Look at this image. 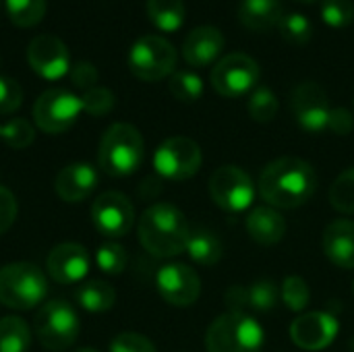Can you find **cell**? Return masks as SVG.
Returning a JSON list of instances; mask_svg holds the SVG:
<instances>
[{
  "instance_id": "cell-1",
  "label": "cell",
  "mask_w": 354,
  "mask_h": 352,
  "mask_svg": "<svg viewBox=\"0 0 354 352\" xmlns=\"http://www.w3.org/2000/svg\"><path fill=\"white\" fill-rule=\"evenodd\" d=\"M261 199L276 210H297L305 205L317 191L315 168L295 156L270 162L257 180Z\"/></svg>"
},
{
  "instance_id": "cell-2",
  "label": "cell",
  "mask_w": 354,
  "mask_h": 352,
  "mask_svg": "<svg viewBox=\"0 0 354 352\" xmlns=\"http://www.w3.org/2000/svg\"><path fill=\"white\" fill-rule=\"evenodd\" d=\"M191 228L185 214L172 203H153L139 218V241L160 259L185 253Z\"/></svg>"
},
{
  "instance_id": "cell-3",
  "label": "cell",
  "mask_w": 354,
  "mask_h": 352,
  "mask_svg": "<svg viewBox=\"0 0 354 352\" xmlns=\"http://www.w3.org/2000/svg\"><path fill=\"white\" fill-rule=\"evenodd\" d=\"M145 156V143L141 133L127 122H114L106 129L100 141L97 164L110 176L133 174Z\"/></svg>"
},
{
  "instance_id": "cell-4",
  "label": "cell",
  "mask_w": 354,
  "mask_h": 352,
  "mask_svg": "<svg viewBox=\"0 0 354 352\" xmlns=\"http://www.w3.org/2000/svg\"><path fill=\"white\" fill-rule=\"evenodd\" d=\"M48 295L46 274L27 261L0 268V305L17 311H29L44 303Z\"/></svg>"
},
{
  "instance_id": "cell-5",
  "label": "cell",
  "mask_w": 354,
  "mask_h": 352,
  "mask_svg": "<svg viewBox=\"0 0 354 352\" xmlns=\"http://www.w3.org/2000/svg\"><path fill=\"white\" fill-rule=\"evenodd\" d=\"M266 334L261 324L247 313H226L214 319L205 334L207 352H261Z\"/></svg>"
},
{
  "instance_id": "cell-6",
  "label": "cell",
  "mask_w": 354,
  "mask_h": 352,
  "mask_svg": "<svg viewBox=\"0 0 354 352\" xmlns=\"http://www.w3.org/2000/svg\"><path fill=\"white\" fill-rule=\"evenodd\" d=\"M33 332L46 351L62 352L77 342L81 322L71 303L54 299L39 307L33 322Z\"/></svg>"
},
{
  "instance_id": "cell-7",
  "label": "cell",
  "mask_w": 354,
  "mask_h": 352,
  "mask_svg": "<svg viewBox=\"0 0 354 352\" xmlns=\"http://www.w3.org/2000/svg\"><path fill=\"white\" fill-rule=\"evenodd\" d=\"M176 50L160 35H143L129 50V68L141 81H160L174 73Z\"/></svg>"
},
{
  "instance_id": "cell-8",
  "label": "cell",
  "mask_w": 354,
  "mask_h": 352,
  "mask_svg": "<svg viewBox=\"0 0 354 352\" xmlns=\"http://www.w3.org/2000/svg\"><path fill=\"white\" fill-rule=\"evenodd\" d=\"M212 85L224 98H241L251 93L259 81V64L245 52L222 56L212 68Z\"/></svg>"
},
{
  "instance_id": "cell-9",
  "label": "cell",
  "mask_w": 354,
  "mask_h": 352,
  "mask_svg": "<svg viewBox=\"0 0 354 352\" xmlns=\"http://www.w3.org/2000/svg\"><path fill=\"white\" fill-rule=\"evenodd\" d=\"M81 112L83 104L77 93H73L71 89L54 87L37 98L33 106V120L44 133L58 135L68 131L77 122Z\"/></svg>"
},
{
  "instance_id": "cell-10",
  "label": "cell",
  "mask_w": 354,
  "mask_h": 352,
  "mask_svg": "<svg viewBox=\"0 0 354 352\" xmlns=\"http://www.w3.org/2000/svg\"><path fill=\"white\" fill-rule=\"evenodd\" d=\"M203 156L197 141L189 137H168L153 154V168L166 180H187L201 168Z\"/></svg>"
},
{
  "instance_id": "cell-11",
  "label": "cell",
  "mask_w": 354,
  "mask_h": 352,
  "mask_svg": "<svg viewBox=\"0 0 354 352\" xmlns=\"http://www.w3.org/2000/svg\"><path fill=\"white\" fill-rule=\"evenodd\" d=\"M209 195L214 203L230 214H241L253 205L255 185L239 166H220L209 178Z\"/></svg>"
},
{
  "instance_id": "cell-12",
  "label": "cell",
  "mask_w": 354,
  "mask_h": 352,
  "mask_svg": "<svg viewBox=\"0 0 354 352\" xmlns=\"http://www.w3.org/2000/svg\"><path fill=\"white\" fill-rule=\"evenodd\" d=\"M290 110L303 131L313 135L328 131L332 106L326 89L319 83L315 81L299 83L290 93Z\"/></svg>"
},
{
  "instance_id": "cell-13",
  "label": "cell",
  "mask_w": 354,
  "mask_h": 352,
  "mask_svg": "<svg viewBox=\"0 0 354 352\" xmlns=\"http://www.w3.org/2000/svg\"><path fill=\"white\" fill-rule=\"evenodd\" d=\"M91 222L95 230L108 239H120L135 224V210L127 195L118 191L102 193L91 205Z\"/></svg>"
},
{
  "instance_id": "cell-14",
  "label": "cell",
  "mask_w": 354,
  "mask_h": 352,
  "mask_svg": "<svg viewBox=\"0 0 354 352\" xmlns=\"http://www.w3.org/2000/svg\"><path fill=\"white\" fill-rule=\"evenodd\" d=\"M29 66L48 81H58L71 71V54L66 44L50 33L37 35L27 46Z\"/></svg>"
},
{
  "instance_id": "cell-15",
  "label": "cell",
  "mask_w": 354,
  "mask_h": 352,
  "mask_svg": "<svg viewBox=\"0 0 354 352\" xmlns=\"http://www.w3.org/2000/svg\"><path fill=\"white\" fill-rule=\"evenodd\" d=\"M156 286L160 297L172 307H191L201 295L197 272L185 263H168L158 270Z\"/></svg>"
},
{
  "instance_id": "cell-16",
  "label": "cell",
  "mask_w": 354,
  "mask_h": 352,
  "mask_svg": "<svg viewBox=\"0 0 354 352\" xmlns=\"http://www.w3.org/2000/svg\"><path fill=\"white\" fill-rule=\"evenodd\" d=\"M340 330V322L328 311L301 313L290 324V338L303 351L317 352L328 349Z\"/></svg>"
},
{
  "instance_id": "cell-17",
  "label": "cell",
  "mask_w": 354,
  "mask_h": 352,
  "mask_svg": "<svg viewBox=\"0 0 354 352\" xmlns=\"http://www.w3.org/2000/svg\"><path fill=\"white\" fill-rule=\"evenodd\" d=\"M280 301V288L274 280H257L251 284H234L226 293V305L234 313H268L276 309Z\"/></svg>"
},
{
  "instance_id": "cell-18",
  "label": "cell",
  "mask_w": 354,
  "mask_h": 352,
  "mask_svg": "<svg viewBox=\"0 0 354 352\" xmlns=\"http://www.w3.org/2000/svg\"><path fill=\"white\" fill-rule=\"evenodd\" d=\"M48 276L58 284H77L89 272V253L77 243L56 245L46 259Z\"/></svg>"
},
{
  "instance_id": "cell-19",
  "label": "cell",
  "mask_w": 354,
  "mask_h": 352,
  "mask_svg": "<svg viewBox=\"0 0 354 352\" xmlns=\"http://www.w3.org/2000/svg\"><path fill=\"white\" fill-rule=\"evenodd\" d=\"M226 46L224 33L216 25H199L183 41V58L191 66H207L220 60Z\"/></svg>"
},
{
  "instance_id": "cell-20",
  "label": "cell",
  "mask_w": 354,
  "mask_h": 352,
  "mask_svg": "<svg viewBox=\"0 0 354 352\" xmlns=\"http://www.w3.org/2000/svg\"><path fill=\"white\" fill-rule=\"evenodd\" d=\"M97 170L91 164L85 162H75L64 166L54 180V189L56 195L66 201V203H79L83 199H87L93 189L97 187Z\"/></svg>"
},
{
  "instance_id": "cell-21",
  "label": "cell",
  "mask_w": 354,
  "mask_h": 352,
  "mask_svg": "<svg viewBox=\"0 0 354 352\" xmlns=\"http://www.w3.org/2000/svg\"><path fill=\"white\" fill-rule=\"evenodd\" d=\"M326 257L340 270H354V222L336 220L322 237Z\"/></svg>"
},
{
  "instance_id": "cell-22",
  "label": "cell",
  "mask_w": 354,
  "mask_h": 352,
  "mask_svg": "<svg viewBox=\"0 0 354 352\" xmlns=\"http://www.w3.org/2000/svg\"><path fill=\"white\" fill-rule=\"evenodd\" d=\"M245 228H247V234L257 245L270 247V245H276L284 239L286 220L276 207L259 205V207H253L249 212V216L245 220Z\"/></svg>"
},
{
  "instance_id": "cell-23",
  "label": "cell",
  "mask_w": 354,
  "mask_h": 352,
  "mask_svg": "<svg viewBox=\"0 0 354 352\" xmlns=\"http://www.w3.org/2000/svg\"><path fill=\"white\" fill-rule=\"evenodd\" d=\"M284 17L282 0H241L239 21L251 31H270Z\"/></svg>"
},
{
  "instance_id": "cell-24",
  "label": "cell",
  "mask_w": 354,
  "mask_h": 352,
  "mask_svg": "<svg viewBox=\"0 0 354 352\" xmlns=\"http://www.w3.org/2000/svg\"><path fill=\"white\" fill-rule=\"evenodd\" d=\"M185 251L189 253V257L195 263H199L203 268H212V266H216L222 259L224 245H222V241L212 230L199 228V230H191Z\"/></svg>"
},
{
  "instance_id": "cell-25",
  "label": "cell",
  "mask_w": 354,
  "mask_h": 352,
  "mask_svg": "<svg viewBox=\"0 0 354 352\" xmlns=\"http://www.w3.org/2000/svg\"><path fill=\"white\" fill-rule=\"evenodd\" d=\"M147 17L160 31H178L187 19L185 0H147Z\"/></svg>"
},
{
  "instance_id": "cell-26",
  "label": "cell",
  "mask_w": 354,
  "mask_h": 352,
  "mask_svg": "<svg viewBox=\"0 0 354 352\" xmlns=\"http://www.w3.org/2000/svg\"><path fill=\"white\" fill-rule=\"evenodd\" d=\"M75 297H77V303L89 313H104V311L112 309L116 303V290L104 280L83 282L77 288Z\"/></svg>"
},
{
  "instance_id": "cell-27",
  "label": "cell",
  "mask_w": 354,
  "mask_h": 352,
  "mask_svg": "<svg viewBox=\"0 0 354 352\" xmlns=\"http://www.w3.org/2000/svg\"><path fill=\"white\" fill-rule=\"evenodd\" d=\"M31 344L29 326L15 315L0 319V352H27Z\"/></svg>"
},
{
  "instance_id": "cell-28",
  "label": "cell",
  "mask_w": 354,
  "mask_h": 352,
  "mask_svg": "<svg viewBox=\"0 0 354 352\" xmlns=\"http://www.w3.org/2000/svg\"><path fill=\"white\" fill-rule=\"evenodd\" d=\"M247 110H249V116L255 120V122H272L276 116H278V110H280V102H278V95L270 89V87H255L249 95V102H247Z\"/></svg>"
},
{
  "instance_id": "cell-29",
  "label": "cell",
  "mask_w": 354,
  "mask_h": 352,
  "mask_svg": "<svg viewBox=\"0 0 354 352\" xmlns=\"http://www.w3.org/2000/svg\"><path fill=\"white\" fill-rule=\"evenodd\" d=\"M278 31L282 39L292 46H307L313 37V25L309 17L301 12H284V17L278 23Z\"/></svg>"
},
{
  "instance_id": "cell-30",
  "label": "cell",
  "mask_w": 354,
  "mask_h": 352,
  "mask_svg": "<svg viewBox=\"0 0 354 352\" xmlns=\"http://www.w3.org/2000/svg\"><path fill=\"white\" fill-rule=\"evenodd\" d=\"M168 89L178 102L191 104V102H197L203 95V81L193 71H174L170 75Z\"/></svg>"
},
{
  "instance_id": "cell-31",
  "label": "cell",
  "mask_w": 354,
  "mask_h": 352,
  "mask_svg": "<svg viewBox=\"0 0 354 352\" xmlns=\"http://www.w3.org/2000/svg\"><path fill=\"white\" fill-rule=\"evenodd\" d=\"M6 12L17 27H33L46 15V0H6Z\"/></svg>"
},
{
  "instance_id": "cell-32",
  "label": "cell",
  "mask_w": 354,
  "mask_h": 352,
  "mask_svg": "<svg viewBox=\"0 0 354 352\" xmlns=\"http://www.w3.org/2000/svg\"><path fill=\"white\" fill-rule=\"evenodd\" d=\"M330 203L340 214H354V166L338 174L330 187Z\"/></svg>"
},
{
  "instance_id": "cell-33",
  "label": "cell",
  "mask_w": 354,
  "mask_h": 352,
  "mask_svg": "<svg viewBox=\"0 0 354 352\" xmlns=\"http://www.w3.org/2000/svg\"><path fill=\"white\" fill-rule=\"evenodd\" d=\"M280 301H282L290 311H295V313L305 311V307H307L309 301H311L309 284H307L301 276H288V278H284L282 288H280Z\"/></svg>"
},
{
  "instance_id": "cell-34",
  "label": "cell",
  "mask_w": 354,
  "mask_h": 352,
  "mask_svg": "<svg viewBox=\"0 0 354 352\" xmlns=\"http://www.w3.org/2000/svg\"><path fill=\"white\" fill-rule=\"evenodd\" d=\"M322 21L332 29H346L354 21L353 0H322Z\"/></svg>"
},
{
  "instance_id": "cell-35",
  "label": "cell",
  "mask_w": 354,
  "mask_h": 352,
  "mask_svg": "<svg viewBox=\"0 0 354 352\" xmlns=\"http://www.w3.org/2000/svg\"><path fill=\"white\" fill-rule=\"evenodd\" d=\"M0 139L15 149H25L35 139V129L27 118H12L0 129Z\"/></svg>"
},
{
  "instance_id": "cell-36",
  "label": "cell",
  "mask_w": 354,
  "mask_h": 352,
  "mask_svg": "<svg viewBox=\"0 0 354 352\" xmlns=\"http://www.w3.org/2000/svg\"><path fill=\"white\" fill-rule=\"evenodd\" d=\"M127 261H129L127 251H124V247L118 245V243H104V245L97 249V253H95V263H97V268H100L104 274H110V276L122 274L124 268H127Z\"/></svg>"
},
{
  "instance_id": "cell-37",
  "label": "cell",
  "mask_w": 354,
  "mask_h": 352,
  "mask_svg": "<svg viewBox=\"0 0 354 352\" xmlns=\"http://www.w3.org/2000/svg\"><path fill=\"white\" fill-rule=\"evenodd\" d=\"M81 104H83V112H87L89 116H106L114 108L116 98L108 87L95 85L81 93Z\"/></svg>"
},
{
  "instance_id": "cell-38",
  "label": "cell",
  "mask_w": 354,
  "mask_h": 352,
  "mask_svg": "<svg viewBox=\"0 0 354 352\" xmlns=\"http://www.w3.org/2000/svg\"><path fill=\"white\" fill-rule=\"evenodd\" d=\"M21 102H23L21 85L10 77L0 75V114H12L15 110L21 108Z\"/></svg>"
},
{
  "instance_id": "cell-39",
  "label": "cell",
  "mask_w": 354,
  "mask_h": 352,
  "mask_svg": "<svg viewBox=\"0 0 354 352\" xmlns=\"http://www.w3.org/2000/svg\"><path fill=\"white\" fill-rule=\"evenodd\" d=\"M110 352H158L151 340L137 332H122L110 342Z\"/></svg>"
},
{
  "instance_id": "cell-40",
  "label": "cell",
  "mask_w": 354,
  "mask_h": 352,
  "mask_svg": "<svg viewBox=\"0 0 354 352\" xmlns=\"http://www.w3.org/2000/svg\"><path fill=\"white\" fill-rule=\"evenodd\" d=\"M71 81H73V85L75 87H79V89H83V91H87V89H91V87H95V83H97V68L91 64V62H87V60H81V62H77L71 71Z\"/></svg>"
},
{
  "instance_id": "cell-41",
  "label": "cell",
  "mask_w": 354,
  "mask_h": 352,
  "mask_svg": "<svg viewBox=\"0 0 354 352\" xmlns=\"http://www.w3.org/2000/svg\"><path fill=\"white\" fill-rule=\"evenodd\" d=\"M17 212H19V205H17V197L0 185V234L6 232L15 218H17Z\"/></svg>"
},
{
  "instance_id": "cell-42",
  "label": "cell",
  "mask_w": 354,
  "mask_h": 352,
  "mask_svg": "<svg viewBox=\"0 0 354 352\" xmlns=\"http://www.w3.org/2000/svg\"><path fill=\"white\" fill-rule=\"evenodd\" d=\"M354 127V116L348 108H332L330 112V122H328V131L336 133V135H348Z\"/></svg>"
},
{
  "instance_id": "cell-43",
  "label": "cell",
  "mask_w": 354,
  "mask_h": 352,
  "mask_svg": "<svg viewBox=\"0 0 354 352\" xmlns=\"http://www.w3.org/2000/svg\"><path fill=\"white\" fill-rule=\"evenodd\" d=\"M75 352H97V351H93V349H79V351H75Z\"/></svg>"
},
{
  "instance_id": "cell-44",
  "label": "cell",
  "mask_w": 354,
  "mask_h": 352,
  "mask_svg": "<svg viewBox=\"0 0 354 352\" xmlns=\"http://www.w3.org/2000/svg\"><path fill=\"white\" fill-rule=\"evenodd\" d=\"M301 2H317V0H301Z\"/></svg>"
},
{
  "instance_id": "cell-45",
  "label": "cell",
  "mask_w": 354,
  "mask_h": 352,
  "mask_svg": "<svg viewBox=\"0 0 354 352\" xmlns=\"http://www.w3.org/2000/svg\"><path fill=\"white\" fill-rule=\"evenodd\" d=\"M353 290H354V284H353Z\"/></svg>"
},
{
  "instance_id": "cell-46",
  "label": "cell",
  "mask_w": 354,
  "mask_h": 352,
  "mask_svg": "<svg viewBox=\"0 0 354 352\" xmlns=\"http://www.w3.org/2000/svg\"><path fill=\"white\" fill-rule=\"evenodd\" d=\"M0 129H2V124H0Z\"/></svg>"
},
{
  "instance_id": "cell-47",
  "label": "cell",
  "mask_w": 354,
  "mask_h": 352,
  "mask_svg": "<svg viewBox=\"0 0 354 352\" xmlns=\"http://www.w3.org/2000/svg\"><path fill=\"white\" fill-rule=\"evenodd\" d=\"M353 104H354V100H353Z\"/></svg>"
}]
</instances>
